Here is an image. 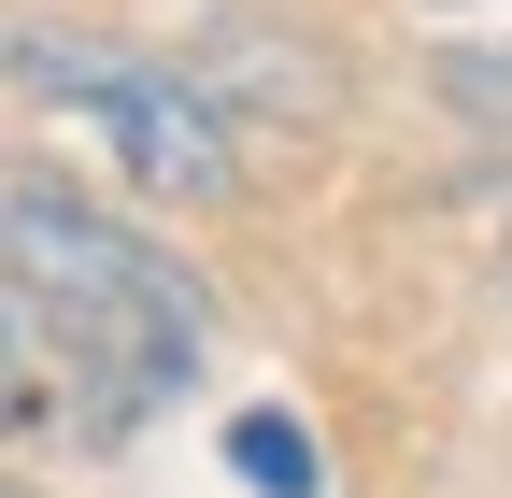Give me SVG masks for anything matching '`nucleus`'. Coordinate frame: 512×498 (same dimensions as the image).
Returning a JSON list of instances; mask_svg holds the SVG:
<instances>
[{
  "label": "nucleus",
  "instance_id": "1",
  "mask_svg": "<svg viewBox=\"0 0 512 498\" xmlns=\"http://www.w3.org/2000/svg\"><path fill=\"white\" fill-rule=\"evenodd\" d=\"M0 228H15V356L43 370L72 356V399H100V427H143L157 399H185V370L214 342V285L185 257H157L143 228L86 214L43 171H15Z\"/></svg>",
  "mask_w": 512,
  "mask_h": 498
},
{
  "label": "nucleus",
  "instance_id": "2",
  "mask_svg": "<svg viewBox=\"0 0 512 498\" xmlns=\"http://www.w3.org/2000/svg\"><path fill=\"white\" fill-rule=\"evenodd\" d=\"M15 86L57 100V114H86L100 157L128 185H157V200H228L242 185V143H228V114L200 72H157V57H114V43H57V29H15Z\"/></svg>",
  "mask_w": 512,
  "mask_h": 498
},
{
  "label": "nucleus",
  "instance_id": "3",
  "mask_svg": "<svg viewBox=\"0 0 512 498\" xmlns=\"http://www.w3.org/2000/svg\"><path fill=\"white\" fill-rule=\"evenodd\" d=\"M228 470H242L256 498H313V484H328V470H313V442H299L285 413H242V427H228Z\"/></svg>",
  "mask_w": 512,
  "mask_h": 498
},
{
  "label": "nucleus",
  "instance_id": "4",
  "mask_svg": "<svg viewBox=\"0 0 512 498\" xmlns=\"http://www.w3.org/2000/svg\"><path fill=\"white\" fill-rule=\"evenodd\" d=\"M441 100H456L470 129L512 143V43H456V57H441Z\"/></svg>",
  "mask_w": 512,
  "mask_h": 498
},
{
  "label": "nucleus",
  "instance_id": "5",
  "mask_svg": "<svg viewBox=\"0 0 512 498\" xmlns=\"http://www.w3.org/2000/svg\"><path fill=\"white\" fill-rule=\"evenodd\" d=\"M498 285H512V257H498Z\"/></svg>",
  "mask_w": 512,
  "mask_h": 498
},
{
  "label": "nucleus",
  "instance_id": "6",
  "mask_svg": "<svg viewBox=\"0 0 512 498\" xmlns=\"http://www.w3.org/2000/svg\"><path fill=\"white\" fill-rule=\"evenodd\" d=\"M15 498H29V484H15Z\"/></svg>",
  "mask_w": 512,
  "mask_h": 498
}]
</instances>
